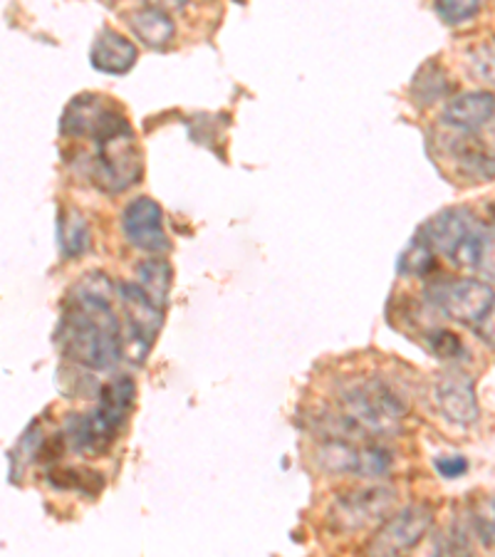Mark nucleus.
Segmentation results:
<instances>
[{
  "label": "nucleus",
  "mask_w": 495,
  "mask_h": 557,
  "mask_svg": "<svg viewBox=\"0 0 495 557\" xmlns=\"http://www.w3.org/2000/svg\"><path fill=\"white\" fill-rule=\"evenodd\" d=\"M461 271L495 281V228H471L451 256Z\"/></svg>",
  "instance_id": "15"
},
{
  "label": "nucleus",
  "mask_w": 495,
  "mask_h": 557,
  "mask_svg": "<svg viewBox=\"0 0 495 557\" xmlns=\"http://www.w3.org/2000/svg\"><path fill=\"white\" fill-rule=\"evenodd\" d=\"M479 134V144L481 147L488 151L491 157H495V114H493V120L485 124V127L481 129V132H475Z\"/></svg>",
  "instance_id": "29"
},
{
  "label": "nucleus",
  "mask_w": 495,
  "mask_h": 557,
  "mask_svg": "<svg viewBox=\"0 0 495 557\" xmlns=\"http://www.w3.org/2000/svg\"><path fill=\"white\" fill-rule=\"evenodd\" d=\"M468 67L481 85L495 87V40L481 42L479 48L468 52Z\"/></svg>",
  "instance_id": "22"
},
{
  "label": "nucleus",
  "mask_w": 495,
  "mask_h": 557,
  "mask_svg": "<svg viewBox=\"0 0 495 557\" xmlns=\"http://www.w3.org/2000/svg\"><path fill=\"white\" fill-rule=\"evenodd\" d=\"M120 300L124 305L129 337V345L124 347V352H127L134 364H141L144 357L149 355L151 345H154L161 325H164V308H159V305L141 290L139 283H122Z\"/></svg>",
  "instance_id": "6"
},
{
  "label": "nucleus",
  "mask_w": 495,
  "mask_h": 557,
  "mask_svg": "<svg viewBox=\"0 0 495 557\" xmlns=\"http://www.w3.org/2000/svg\"><path fill=\"white\" fill-rule=\"evenodd\" d=\"M134 401V382L129 376H116L102 389L92 414L79 417L75 414L67 421V442L77 451L104 454L112 446L116 431L124 426Z\"/></svg>",
  "instance_id": "3"
},
{
  "label": "nucleus",
  "mask_w": 495,
  "mask_h": 557,
  "mask_svg": "<svg viewBox=\"0 0 495 557\" xmlns=\"http://www.w3.org/2000/svg\"><path fill=\"white\" fill-rule=\"evenodd\" d=\"M129 28L151 50H164L166 45L174 40L176 33L174 21H171L169 13L147 5L129 15Z\"/></svg>",
  "instance_id": "17"
},
{
  "label": "nucleus",
  "mask_w": 495,
  "mask_h": 557,
  "mask_svg": "<svg viewBox=\"0 0 495 557\" xmlns=\"http://www.w3.org/2000/svg\"><path fill=\"white\" fill-rule=\"evenodd\" d=\"M141 176V151L134 141L132 127L97 141L95 157V184L104 191L120 194L139 182Z\"/></svg>",
  "instance_id": "5"
},
{
  "label": "nucleus",
  "mask_w": 495,
  "mask_h": 557,
  "mask_svg": "<svg viewBox=\"0 0 495 557\" xmlns=\"http://www.w3.org/2000/svg\"><path fill=\"white\" fill-rule=\"evenodd\" d=\"M431 300L438 305V310L448 314L456 322L466 325H479L495 302L493 287L475 277H461V281L441 283L431 290Z\"/></svg>",
  "instance_id": "9"
},
{
  "label": "nucleus",
  "mask_w": 495,
  "mask_h": 557,
  "mask_svg": "<svg viewBox=\"0 0 495 557\" xmlns=\"http://www.w3.org/2000/svg\"><path fill=\"white\" fill-rule=\"evenodd\" d=\"M471 228H473V219L466 209H446L438 215H434L429 223H424L419 238L424 240L434 253L451 258Z\"/></svg>",
  "instance_id": "13"
},
{
  "label": "nucleus",
  "mask_w": 495,
  "mask_h": 557,
  "mask_svg": "<svg viewBox=\"0 0 495 557\" xmlns=\"http://www.w3.org/2000/svg\"><path fill=\"white\" fill-rule=\"evenodd\" d=\"M448 92H451V83H448V75L436 62L424 65L419 70V75L413 77L411 97L419 107H431L434 102L444 100Z\"/></svg>",
  "instance_id": "20"
},
{
  "label": "nucleus",
  "mask_w": 495,
  "mask_h": 557,
  "mask_svg": "<svg viewBox=\"0 0 495 557\" xmlns=\"http://www.w3.org/2000/svg\"><path fill=\"white\" fill-rule=\"evenodd\" d=\"M58 345L70 362L85 370H112L124 355V343L110 300L72 290L58 327Z\"/></svg>",
  "instance_id": "1"
},
{
  "label": "nucleus",
  "mask_w": 495,
  "mask_h": 557,
  "mask_svg": "<svg viewBox=\"0 0 495 557\" xmlns=\"http://www.w3.org/2000/svg\"><path fill=\"white\" fill-rule=\"evenodd\" d=\"M396 508V491L392 486H367L342 493L330 506V523L339 533H357V530L384 523Z\"/></svg>",
  "instance_id": "4"
},
{
  "label": "nucleus",
  "mask_w": 495,
  "mask_h": 557,
  "mask_svg": "<svg viewBox=\"0 0 495 557\" xmlns=\"http://www.w3.org/2000/svg\"><path fill=\"white\" fill-rule=\"evenodd\" d=\"M481 0H436V13L448 25L468 23L479 13Z\"/></svg>",
  "instance_id": "23"
},
{
  "label": "nucleus",
  "mask_w": 495,
  "mask_h": 557,
  "mask_svg": "<svg viewBox=\"0 0 495 557\" xmlns=\"http://www.w3.org/2000/svg\"><path fill=\"white\" fill-rule=\"evenodd\" d=\"M171 275H174V271H171L169 260L164 258H149L137 265V283L141 285V290L159 305V308H166L169 302Z\"/></svg>",
  "instance_id": "19"
},
{
  "label": "nucleus",
  "mask_w": 495,
  "mask_h": 557,
  "mask_svg": "<svg viewBox=\"0 0 495 557\" xmlns=\"http://www.w3.org/2000/svg\"><path fill=\"white\" fill-rule=\"evenodd\" d=\"M60 129L62 134H67V137L102 141L107 137H112V134L129 129V122L124 120V114L120 110L107 104L102 97L83 95L70 102L65 114H62Z\"/></svg>",
  "instance_id": "7"
},
{
  "label": "nucleus",
  "mask_w": 495,
  "mask_h": 557,
  "mask_svg": "<svg viewBox=\"0 0 495 557\" xmlns=\"http://www.w3.org/2000/svg\"><path fill=\"white\" fill-rule=\"evenodd\" d=\"M495 97L491 92H466L448 100L441 124L458 134H475L493 120Z\"/></svg>",
  "instance_id": "12"
},
{
  "label": "nucleus",
  "mask_w": 495,
  "mask_h": 557,
  "mask_svg": "<svg viewBox=\"0 0 495 557\" xmlns=\"http://www.w3.org/2000/svg\"><path fill=\"white\" fill-rule=\"evenodd\" d=\"M479 332L485 343L495 347V302L491 305V310L485 312V318L479 322Z\"/></svg>",
  "instance_id": "28"
},
{
  "label": "nucleus",
  "mask_w": 495,
  "mask_h": 557,
  "mask_svg": "<svg viewBox=\"0 0 495 557\" xmlns=\"http://www.w3.org/2000/svg\"><path fill=\"white\" fill-rule=\"evenodd\" d=\"M434 256H436L434 250H431L424 240L417 236L399 258V275L424 277L431 268H434Z\"/></svg>",
  "instance_id": "21"
},
{
  "label": "nucleus",
  "mask_w": 495,
  "mask_h": 557,
  "mask_svg": "<svg viewBox=\"0 0 495 557\" xmlns=\"http://www.w3.org/2000/svg\"><path fill=\"white\" fill-rule=\"evenodd\" d=\"M434 466H436V471L444 475V479H461V475L468 471V461L461 454L438 456Z\"/></svg>",
  "instance_id": "27"
},
{
  "label": "nucleus",
  "mask_w": 495,
  "mask_h": 557,
  "mask_svg": "<svg viewBox=\"0 0 495 557\" xmlns=\"http://www.w3.org/2000/svg\"><path fill=\"white\" fill-rule=\"evenodd\" d=\"M473 530L483 545L495 547V498L481 500L473 510Z\"/></svg>",
  "instance_id": "25"
},
{
  "label": "nucleus",
  "mask_w": 495,
  "mask_h": 557,
  "mask_svg": "<svg viewBox=\"0 0 495 557\" xmlns=\"http://www.w3.org/2000/svg\"><path fill=\"white\" fill-rule=\"evenodd\" d=\"M426 345L431 352H434L438 359H456L463 355V345L454 332L448 330H434L426 335Z\"/></svg>",
  "instance_id": "26"
},
{
  "label": "nucleus",
  "mask_w": 495,
  "mask_h": 557,
  "mask_svg": "<svg viewBox=\"0 0 495 557\" xmlns=\"http://www.w3.org/2000/svg\"><path fill=\"white\" fill-rule=\"evenodd\" d=\"M314 466L322 473L330 475H345V473H359V461H362V446L347 438H325L318 448H314Z\"/></svg>",
  "instance_id": "16"
},
{
  "label": "nucleus",
  "mask_w": 495,
  "mask_h": 557,
  "mask_svg": "<svg viewBox=\"0 0 495 557\" xmlns=\"http://www.w3.org/2000/svg\"><path fill=\"white\" fill-rule=\"evenodd\" d=\"M58 236H60V248L67 258L83 256L92 246V233H89L87 219L77 209H70L60 215L58 223Z\"/></svg>",
  "instance_id": "18"
},
{
  "label": "nucleus",
  "mask_w": 495,
  "mask_h": 557,
  "mask_svg": "<svg viewBox=\"0 0 495 557\" xmlns=\"http://www.w3.org/2000/svg\"><path fill=\"white\" fill-rule=\"evenodd\" d=\"M147 8H157V11H164V13H174V11H182V8L188 3V0H141Z\"/></svg>",
  "instance_id": "30"
},
{
  "label": "nucleus",
  "mask_w": 495,
  "mask_h": 557,
  "mask_svg": "<svg viewBox=\"0 0 495 557\" xmlns=\"http://www.w3.org/2000/svg\"><path fill=\"white\" fill-rule=\"evenodd\" d=\"M434 399L441 414L451 421V424L471 426L479 421V399H475V384L471 374H441L434 386Z\"/></svg>",
  "instance_id": "11"
},
{
  "label": "nucleus",
  "mask_w": 495,
  "mask_h": 557,
  "mask_svg": "<svg viewBox=\"0 0 495 557\" xmlns=\"http://www.w3.org/2000/svg\"><path fill=\"white\" fill-rule=\"evenodd\" d=\"M389 466H392V458L384 448L367 444L362 446V461H359L357 475H362V479H382V475H386V471H389Z\"/></svg>",
  "instance_id": "24"
},
{
  "label": "nucleus",
  "mask_w": 495,
  "mask_h": 557,
  "mask_svg": "<svg viewBox=\"0 0 495 557\" xmlns=\"http://www.w3.org/2000/svg\"><path fill=\"white\" fill-rule=\"evenodd\" d=\"M137 45L112 28L99 33L92 42V50H89L92 67L104 72V75H127L137 65Z\"/></svg>",
  "instance_id": "14"
},
{
  "label": "nucleus",
  "mask_w": 495,
  "mask_h": 557,
  "mask_svg": "<svg viewBox=\"0 0 495 557\" xmlns=\"http://www.w3.org/2000/svg\"><path fill=\"white\" fill-rule=\"evenodd\" d=\"M434 525V510L429 506H409L386 518L374 541L367 545L369 555H401L417 547Z\"/></svg>",
  "instance_id": "8"
},
{
  "label": "nucleus",
  "mask_w": 495,
  "mask_h": 557,
  "mask_svg": "<svg viewBox=\"0 0 495 557\" xmlns=\"http://www.w3.org/2000/svg\"><path fill=\"white\" fill-rule=\"evenodd\" d=\"M337 407L364 438L399 434L407 417L404 401L376 376H357L342 384Z\"/></svg>",
  "instance_id": "2"
},
{
  "label": "nucleus",
  "mask_w": 495,
  "mask_h": 557,
  "mask_svg": "<svg viewBox=\"0 0 495 557\" xmlns=\"http://www.w3.org/2000/svg\"><path fill=\"white\" fill-rule=\"evenodd\" d=\"M122 231L134 248L147 250V253H164L171 246L164 231L161 206L149 196H139L124 209Z\"/></svg>",
  "instance_id": "10"
}]
</instances>
